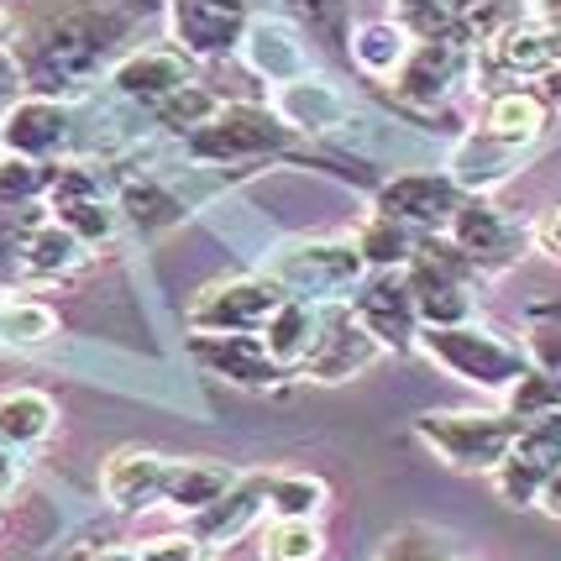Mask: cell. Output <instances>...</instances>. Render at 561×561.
<instances>
[{
  "instance_id": "5bb4252c",
  "label": "cell",
  "mask_w": 561,
  "mask_h": 561,
  "mask_svg": "<svg viewBox=\"0 0 561 561\" xmlns=\"http://www.w3.org/2000/svg\"><path fill=\"white\" fill-rule=\"evenodd\" d=\"M446 231H451V242L462 247L472 263H510L514 247L525 242V231L483 195H462V205H457V216H451Z\"/></svg>"
},
{
  "instance_id": "9a60e30c",
  "label": "cell",
  "mask_w": 561,
  "mask_h": 561,
  "mask_svg": "<svg viewBox=\"0 0 561 561\" xmlns=\"http://www.w3.org/2000/svg\"><path fill=\"white\" fill-rule=\"evenodd\" d=\"M0 137H5V152L32 158V163H48L53 152L69 142V111L53 95L22 100V105L0 122Z\"/></svg>"
},
{
  "instance_id": "d4e9b609",
  "label": "cell",
  "mask_w": 561,
  "mask_h": 561,
  "mask_svg": "<svg viewBox=\"0 0 561 561\" xmlns=\"http://www.w3.org/2000/svg\"><path fill=\"white\" fill-rule=\"evenodd\" d=\"M237 478L226 472L220 462H169V483H163V499H169L173 510L184 514H199L210 510L220 493L231 489Z\"/></svg>"
},
{
  "instance_id": "44dd1931",
  "label": "cell",
  "mask_w": 561,
  "mask_h": 561,
  "mask_svg": "<svg viewBox=\"0 0 561 561\" xmlns=\"http://www.w3.org/2000/svg\"><path fill=\"white\" fill-rule=\"evenodd\" d=\"M84 257H90V242H84L79 231H69L64 220H43L22 242V252H16V268H22L26 278H64V273H73Z\"/></svg>"
},
{
  "instance_id": "7402d4cb",
  "label": "cell",
  "mask_w": 561,
  "mask_h": 561,
  "mask_svg": "<svg viewBox=\"0 0 561 561\" xmlns=\"http://www.w3.org/2000/svg\"><path fill=\"white\" fill-rule=\"evenodd\" d=\"M53 425H58V404H53L48 393H37V389L0 393V440H5L11 451L43 446V440L53 436Z\"/></svg>"
},
{
  "instance_id": "3957f363",
  "label": "cell",
  "mask_w": 561,
  "mask_h": 561,
  "mask_svg": "<svg viewBox=\"0 0 561 561\" xmlns=\"http://www.w3.org/2000/svg\"><path fill=\"white\" fill-rule=\"evenodd\" d=\"M420 346L425 357L440 363L446 373H457L462 383H478V389L510 393L525 373H530V357L519 346L499 342L493 331H478V325H425L420 331Z\"/></svg>"
},
{
  "instance_id": "f546056e",
  "label": "cell",
  "mask_w": 561,
  "mask_h": 561,
  "mask_svg": "<svg viewBox=\"0 0 561 561\" xmlns=\"http://www.w3.org/2000/svg\"><path fill=\"white\" fill-rule=\"evenodd\" d=\"M519 152V147L499 142V137H472V142L457 152V184H472V190H489V184H499L504 173H510V158Z\"/></svg>"
},
{
  "instance_id": "e575fe53",
  "label": "cell",
  "mask_w": 561,
  "mask_h": 561,
  "mask_svg": "<svg viewBox=\"0 0 561 561\" xmlns=\"http://www.w3.org/2000/svg\"><path fill=\"white\" fill-rule=\"evenodd\" d=\"M378 561H462L446 540H436L431 530H399L389 536V546L378 551Z\"/></svg>"
},
{
  "instance_id": "f6af8a7d",
  "label": "cell",
  "mask_w": 561,
  "mask_h": 561,
  "mask_svg": "<svg viewBox=\"0 0 561 561\" xmlns=\"http://www.w3.org/2000/svg\"><path fill=\"white\" fill-rule=\"evenodd\" d=\"M0 310H5V299H0ZM0 346H5V336H0Z\"/></svg>"
},
{
  "instance_id": "ee69618b",
  "label": "cell",
  "mask_w": 561,
  "mask_h": 561,
  "mask_svg": "<svg viewBox=\"0 0 561 561\" xmlns=\"http://www.w3.org/2000/svg\"><path fill=\"white\" fill-rule=\"evenodd\" d=\"M11 37H16V16H11V11H5V5H0V48H5V43H11Z\"/></svg>"
},
{
  "instance_id": "d590c367",
  "label": "cell",
  "mask_w": 561,
  "mask_h": 561,
  "mask_svg": "<svg viewBox=\"0 0 561 561\" xmlns=\"http://www.w3.org/2000/svg\"><path fill=\"white\" fill-rule=\"evenodd\" d=\"M22 90H26V73H22V58L16 53L0 48V122L22 105Z\"/></svg>"
},
{
  "instance_id": "f35d334b",
  "label": "cell",
  "mask_w": 561,
  "mask_h": 561,
  "mask_svg": "<svg viewBox=\"0 0 561 561\" xmlns=\"http://www.w3.org/2000/svg\"><path fill=\"white\" fill-rule=\"evenodd\" d=\"M536 247L540 252H551V257H561V205L536 226Z\"/></svg>"
},
{
  "instance_id": "1f68e13d",
  "label": "cell",
  "mask_w": 561,
  "mask_h": 561,
  "mask_svg": "<svg viewBox=\"0 0 561 561\" xmlns=\"http://www.w3.org/2000/svg\"><path fill=\"white\" fill-rule=\"evenodd\" d=\"M216 111H220V100L210 95V90H199V84H184V90H173L169 100L152 105L158 126H169V131H195V126H205Z\"/></svg>"
},
{
  "instance_id": "4dcf8cb0",
  "label": "cell",
  "mask_w": 561,
  "mask_h": 561,
  "mask_svg": "<svg viewBox=\"0 0 561 561\" xmlns=\"http://www.w3.org/2000/svg\"><path fill=\"white\" fill-rule=\"evenodd\" d=\"M268 561H325V536L316 519H273L268 540H263Z\"/></svg>"
},
{
  "instance_id": "4316f807",
  "label": "cell",
  "mask_w": 561,
  "mask_h": 561,
  "mask_svg": "<svg viewBox=\"0 0 561 561\" xmlns=\"http://www.w3.org/2000/svg\"><path fill=\"white\" fill-rule=\"evenodd\" d=\"M410 32L399 22H367L357 26V37H352V58H357V69L363 73H378V79H393L399 64L410 58Z\"/></svg>"
},
{
  "instance_id": "8fae6325",
  "label": "cell",
  "mask_w": 561,
  "mask_h": 561,
  "mask_svg": "<svg viewBox=\"0 0 561 561\" xmlns=\"http://www.w3.org/2000/svg\"><path fill=\"white\" fill-rule=\"evenodd\" d=\"M457 205H462V184L446 179V173H404V179H393L389 190L378 195V210H383V216L404 220V226H415V231L451 226Z\"/></svg>"
},
{
  "instance_id": "74e56055",
  "label": "cell",
  "mask_w": 561,
  "mask_h": 561,
  "mask_svg": "<svg viewBox=\"0 0 561 561\" xmlns=\"http://www.w3.org/2000/svg\"><path fill=\"white\" fill-rule=\"evenodd\" d=\"M530 357H536L540 373H557L561 378V331H536L530 336Z\"/></svg>"
},
{
  "instance_id": "603a6c76",
  "label": "cell",
  "mask_w": 561,
  "mask_h": 561,
  "mask_svg": "<svg viewBox=\"0 0 561 561\" xmlns=\"http://www.w3.org/2000/svg\"><path fill=\"white\" fill-rule=\"evenodd\" d=\"M483 131L510 147L536 142L540 131H546V95H536V90H504V95H493Z\"/></svg>"
},
{
  "instance_id": "ac0fdd59",
  "label": "cell",
  "mask_w": 561,
  "mask_h": 561,
  "mask_svg": "<svg viewBox=\"0 0 561 561\" xmlns=\"http://www.w3.org/2000/svg\"><path fill=\"white\" fill-rule=\"evenodd\" d=\"M195 357L210 373L220 378H231V383H247V389H257V383H273L284 367L268 357V346L263 336H226V331H195Z\"/></svg>"
},
{
  "instance_id": "83f0119b",
  "label": "cell",
  "mask_w": 561,
  "mask_h": 561,
  "mask_svg": "<svg viewBox=\"0 0 561 561\" xmlns=\"http://www.w3.org/2000/svg\"><path fill=\"white\" fill-rule=\"evenodd\" d=\"M325 510V483L310 472H268V514L273 519H316Z\"/></svg>"
},
{
  "instance_id": "d6a6232c",
  "label": "cell",
  "mask_w": 561,
  "mask_h": 561,
  "mask_svg": "<svg viewBox=\"0 0 561 561\" xmlns=\"http://www.w3.org/2000/svg\"><path fill=\"white\" fill-rule=\"evenodd\" d=\"M53 173L58 169H43V163H32V158L5 152V158H0V205H32L43 190H53Z\"/></svg>"
},
{
  "instance_id": "6da1fadb",
  "label": "cell",
  "mask_w": 561,
  "mask_h": 561,
  "mask_svg": "<svg viewBox=\"0 0 561 561\" xmlns=\"http://www.w3.org/2000/svg\"><path fill=\"white\" fill-rule=\"evenodd\" d=\"M126 16L111 5H84V11H64V16H43L22 43V73L32 90L58 95L69 84H84L90 73L105 64V53L122 43Z\"/></svg>"
},
{
  "instance_id": "f1b7e54d",
  "label": "cell",
  "mask_w": 561,
  "mask_h": 561,
  "mask_svg": "<svg viewBox=\"0 0 561 561\" xmlns=\"http://www.w3.org/2000/svg\"><path fill=\"white\" fill-rule=\"evenodd\" d=\"M0 336L5 346H43L58 336V316H53V305L43 299H5V310H0Z\"/></svg>"
},
{
  "instance_id": "52a82bcc",
  "label": "cell",
  "mask_w": 561,
  "mask_h": 561,
  "mask_svg": "<svg viewBox=\"0 0 561 561\" xmlns=\"http://www.w3.org/2000/svg\"><path fill=\"white\" fill-rule=\"evenodd\" d=\"M363 273V252L357 242H305L284 252L273 263V278L284 284L289 294L310 299V294H336V289H352Z\"/></svg>"
},
{
  "instance_id": "ffe728a7",
  "label": "cell",
  "mask_w": 561,
  "mask_h": 561,
  "mask_svg": "<svg viewBox=\"0 0 561 561\" xmlns=\"http://www.w3.org/2000/svg\"><path fill=\"white\" fill-rule=\"evenodd\" d=\"M320 325H325V320L316 316V305L289 294V299L273 310L268 325H263V346H268V357L278 367H299V363H310V352H316V342H320Z\"/></svg>"
},
{
  "instance_id": "30bf717a",
  "label": "cell",
  "mask_w": 561,
  "mask_h": 561,
  "mask_svg": "<svg viewBox=\"0 0 561 561\" xmlns=\"http://www.w3.org/2000/svg\"><path fill=\"white\" fill-rule=\"evenodd\" d=\"M352 316L363 320L367 331L378 336L383 346H415L420 342V310H415V294L404 278H393V268H383L373 284H363V294L352 299Z\"/></svg>"
},
{
  "instance_id": "484cf974",
  "label": "cell",
  "mask_w": 561,
  "mask_h": 561,
  "mask_svg": "<svg viewBox=\"0 0 561 561\" xmlns=\"http://www.w3.org/2000/svg\"><path fill=\"white\" fill-rule=\"evenodd\" d=\"M278 116L289 126H305V131H325V126H336L346 116V105L331 84H320V79H294V84L278 90Z\"/></svg>"
},
{
  "instance_id": "bcb514c9",
  "label": "cell",
  "mask_w": 561,
  "mask_h": 561,
  "mask_svg": "<svg viewBox=\"0 0 561 561\" xmlns=\"http://www.w3.org/2000/svg\"><path fill=\"white\" fill-rule=\"evenodd\" d=\"M0 158H5V137H0Z\"/></svg>"
},
{
  "instance_id": "60d3db41",
  "label": "cell",
  "mask_w": 561,
  "mask_h": 561,
  "mask_svg": "<svg viewBox=\"0 0 561 561\" xmlns=\"http://www.w3.org/2000/svg\"><path fill=\"white\" fill-rule=\"evenodd\" d=\"M540 504H546V510H551V514H561V467H557V472H551V483L540 489Z\"/></svg>"
},
{
  "instance_id": "277c9868",
  "label": "cell",
  "mask_w": 561,
  "mask_h": 561,
  "mask_svg": "<svg viewBox=\"0 0 561 561\" xmlns=\"http://www.w3.org/2000/svg\"><path fill=\"white\" fill-rule=\"evenodd\" d=\"M289 142V122L268 105H220L205 126L190 131V152L205 163H247Z\"/></svg>"
},
{
  "instance_id": "cb8c5ba5",
  "label": "cell",
  "mask_w": 561,
  "mask_h": 561,
  "mask_svg": "<svg viewBox=\"0 0 561 561\" xmlns=\"http://www.w3.org/2000/svg\"><path fill=\"white\" fill-rule=\"evenodd\" d=\"M352 242L363 252V263H373V268H404V263L420 252L425 231H415V226H404V220H393L378 210V216L363 220V231H357Z\"/></svg>"
},
{
  "instance_id": "4fadbf2b",
  "label": "cell",
  "mask_w": 561,
  "mask_h": 561,
  "mask_svg": "<svg viewBox=\"0 0 561 561\" xmlns=\"http://www.w3.org/2000/svg\"><path fill=\"white\" fill-rule=\"evenodd\" d=\"M257 514H268V472L237 478L210 510L190 514V536H195L205 551H216V546H231Z\"/></svg>"
},
{
  "instance_id": "b9f144b4",
  "label": "cell",
  "mask_w": 561,
  "mask_h": 561,
  "mask_svg": "<svg viewBox=\"0 0 561 561\" xmlns=\"http://www.w3.org/2000/svg\"><path fill=\"white\" fill-rule=\"evenodd\" d=\"M79 561H142V551H84Z\"/></svg>"
},
{
  "instance_id": "836d02e7",
  "label": "cell",
  "mask_w": 561,
  "mask_h": 561,
  "mask_svg": "<svg viewBox=\"0 0 561 561\" xmlns=\"http://www.w3.org/2000/svg\"><path fill=\"white\" fill-rule=\"evenodd\" d=\"M126 210H131V220H137L142 231L173 226V220L184 216V205H179L173 195H163L158 184H131V190H126Z\"/></svg>"
},
{
  "instance_id": "d6986e66",
  "label": "cell",
  "mask_w": 561,
  "mask_h": 561,
  "mask_svg": "<svg viewBox=\"0 0 561 561\" xmlns=\"http://www.w3.org/2000/svg\"><path fill=\"white\" fill-rule=\"evenodd\" d=\"M242 48H247V64L263 73L268 84H294V79H305V73H310V53H305V43H299L284 22L257 16V22L247 26Z\"/></svg>"
},
{
  "instance_id": "2e32d148",
  "label": "cell",
  "mask_w": 561,
  "mask_h": 561,
  "mask_svg": "<svg viewBox=\"0 0 561 561\" xmlns=\"http://www.w3.org/2000/svg\"><path fill=\"white\" fill-rule=\"evenodd\" d=\"M111 84H116L126 100L158 105V100H169L173 90L195 84V79H190V53H179V48H142V53H131V58H122V64L111 69Z\"/></svg>"
},
{
  "instance_id": "9c48e42d",
  "label": "cell",
  "mask_w": 561,
  "mask_h": 561,
  "mask_svg": "<svg viewBox=\"0 0 561 561\" xmlns=\"http://www.w3.org/2000/svg\"><path fill=\"white\" fill-rule=\"evenodd\" d=\"M467 69H472V48L446 43V37H431V43H415L410 58L399 64L393 90L404 100H415V105H436V100H446L457 84H462Z\"/></svg>"
},
{
  "instance_id": "7a4b0ae2",
  "label": "cell",
  "mask_w": 561,
  "mask_h": 561,
  "mask_svg": "<svg viewBox=\"0 0 561 561\" xmlns=\"http://www.w3.org/2000/svg\"><path fill=\"white\" fill-rule=\"evenodd\" d=\"M415 431L446 467H457V472H499V462L510 457V446L525 431V420L510 415V410L504 415L499 410H440V415H420Z\"/></svg>"
},
{
  "instance_id": "8d00e7d4",
  "label": "cell",
  "mask_w": 561,
  "mask_h": 561,
  "mask_svg": "<svg viewBox=\"0 0 561 561\" xmlns=\"http://www.w3.org/2000/svg\"><path fill=\"white\" fill-rule=\"evenodd\" d=\"M142 561H205V546L195 536L152 540V546H142Z\"/></svg>"
},
{
  "instance_id": "5b68a950",
  "label": "cell",
  "mask_w": 561,
  "mask_h": 561,
  "mask_svg": "<svg viewBox=\"0 0 561 561\" xmlns=\"http://www.w3.org/2000/svg\"><path fill=\"white\" fill-rule=\"evenodd\" d=\"M289 299L278 278H231V284H210L199 289L190 305V325L195 331H226V336H263L273 310Z\"/></svg>"
},
{
  "instance_id": "ba28073f",
  "label": "cell",
  "mask_w": 561,
  "mask_h": 561,
  "mask_svg": "<svg viewBox=\"0 0 561 561\" xmlns=\"http://www.w3.org/2000/svg\"><path fill=\"white\" fill-rule=\"evenodd\" d=\"M247 0H173V37L195 58H220L247 37Z\"/></svg>"
},
{
  "instance_id": "e0dca14e",
  "label": "cell",
  "mask_w": 561,
  "mask_h": 561,
  "mask_svg": "<svg viewBox=\"0 0 561 561\" xmlns=\"http://www.w3.org/2000/svg\"><path fill=\"white\" fill-rule=\"evenodd\" d=\"M163 483H169V462H163L158 451H142V446L116 451V457L105 462V472H100V489H105V499L122 514H137V510H147V504H158V499H163Z\"/></svg>"
},
{
  "instance_id": "7c38bea8",
  "label": "cell",
  "mask_w": 561,
  "mask_h": 561,
  "mask_svg": "<svg viewBox=\"0 0 561 561\" xmlns=\"http://www.w3.org/2000/svg\"><path fill=\"white\" fill-rule=\"evenodd\" d=\"M378 352H383V342H378L352 310H331L325 325H320V342H316V352H310L305 373L320 378V383H342L352 373H363Z\"/></svg>"
},
{
  "instance_id": "ab89813d",
  "label": "cell",
  "mask_w": 561,
  "mask_h": 561,
  "mask_svg": "<svg viewBox=\"0 0 561 561\" xmlns=\"http://www.w3.org/2000/svg\"><path fill=\"white\" fill-rule=\"evenodd\" d=\"M16 478H22V462H16V451H11V446H5V440H0V493L11 489V483H16Z\"/></svg>"
},
{
  "instance_id": "8992f818",
  "label": "cell",
  "mask_w": 561,
  "mask_h": 561,
  "mask_svg": "<svg viewBox=\"0 0 561 561\" xmlns=\"http://www.w3.org/2000/svg\"><path fill=\"white\" fill-rule=\"evenodd\" d=\"M557 467H561V410L557 415L530 420V425L519 431V440L510 446V457H504L499 472H493V483L504 493V504L525 510V504L540 499V489L551 483Z\"/></svg>"
},
{
  "instance_id": "7bdbcfd3",
  "label": "cell",
  "mask_w": 561,
  "mask_h": 561,
  "mask_svg": "<svg viewBox=\"0 0 561 561\" xmlns=\"http://www.w3.org/2000/svg\"><path fill=\"white\" fill-rule=\"evenodd\" d=\"M530 11L540 22H561V0H530Z\"/></svg>"
}]
</instances>
